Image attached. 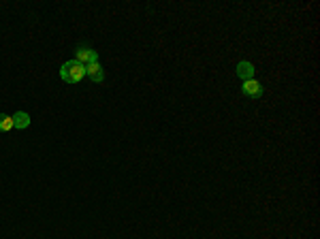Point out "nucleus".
<instances>
[{
    "label": "nucleus",
    "mask_w": 320,
    "mask_h": 239,
    "mask_svg": "<svg viewBox=\"0 0 320 239\" xmlns=\"http://www.w3.org/2000/svg\"><path fill=\"white\" fill-rule=\"evenodd\" d=\"M86 75H88L94 83H102V81H105V70H102L100 62H92V64H88V67H86Z\"/></svg>",
    "instance_id": "4"
},
{
    "label": "nucleus",
    "mask_w": 320,
    "mask_h": 239,
    "mask_svg": "<svg viewBox=\"0 0 320 239\" xmlns=\"http://www.w3.org/2000/svg\"><path fill=\"white\" fill-rule=\"evenodd\" d=\"M77 62H81L83 67H88V64H92V62H98V54L92 49V47H77V58H75Z\"/></svg>",
    "instance_id": "2"
},
{
    "label": "nucleus",
    "mask_w": 320,
    "mask_h": 239,
    "mask_svg": "<svg viewBox=\"0 0 320 239\" xmlns=\"http://www.w3.org/2000/svg\"><path fill=\"white\" fill-rule=\"evenodd\" d=\"M241 92L246 94L248 99H260L262 96V86L256 79H248V81H243Z\"/></svg>",
    "instance_id": "3"
},
{
    "label": "nucleus",
    "mask_w": 320,
    "mask_h": 239,
    "mask_svg": "<svg viewBox=\"0 0 320 239\" xmlns=\"http://www.w3.org/2000/svg\"><path fill=\"white\" fill-rule=\"evenodd\" d=\"M254 75H256V68H254L252 62H239L237 64V77H239V79L248 81V79H254Z\"/></svg>",
    "instance_id": "5"
},
{
    "label": "nucleus",
    "mask_w": 320,
    "mask_h": 239,
    "mask_svg": "<svg viewBox=\"0 0 320 239\" xmlns=\"http://www.w3.org/2000/svg\"><path fill=\"white\" fill-rule=\"evenodd\" d=\"M0 131H2V133L13 131V120H11V115L0 113Z\"/></svg>",
    "instance_id": "7"
},
{
    "label": "nucleus",
    "mask_w": 320,
    "mask_h": 239,
    "mask_svg": "<svg viewBox=\"0 0 320 239\" xmlns=\"http://www.w3.org/2000/svg\"><path fill=\"white\" fill-rule=\"evenodd\" d=\"M60 77L64 83H79L86 77V67L77 60H68L60 67Z\"/></svg>",
    "instance_id": "1"
},
{
    "label": "nucleus",
    "mask_w": 320,
    "mask_h": 239,
    "mask_svg": "<svg viewBox=\"0 0 320 239\" xmlns=\"http://www.w3.org/2000/svg\"><path fill=\"white\" fill-rule=\"evenodd\" d=\"M11 120H13V128H28L30 126V115L26 113V111H17V113H13L11 115Z\"/></svg>",
    "instance_id": "6"
}]
</instances>
